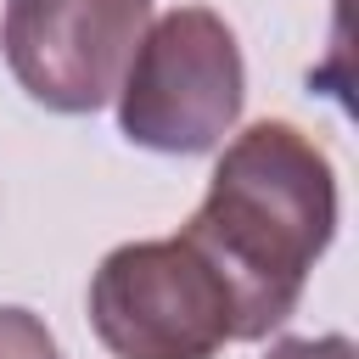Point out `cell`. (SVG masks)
Returning a JSON list of instances; mask_svg holds the SVG:
<instances>
[{"mask_svg": "<svg viewBox=\"0 0 359 359\" xmlns=\"http://www.w3.org/2000/svg\"><path fill=\"white\" fill-rule=\"evenodd\" d=\"M180 236L230 286L236 342H258L292 320L309 269L337 236V174L297 123L264 118L219 151Z\"/></svg>", "mask_w": 359, "mask_h": 359, "instance_id": "obj_1", "label": "cell"}, {"mask_svg": "<svg viewBox=\"0 0 359 359\" xmlns=\"http://www.w3.org/2000/svg\"><path fill=\"white\" fill-rule=\"evenodd\" d=\"M241 95L247 67L230 22L208 6H174L146 28L123 67L118 129L146 151L196 157L236 129Z\"/></svg>", "mask_w": 359, "mask_h": 359, "instance_id": "obj_2", "label": "cell"}, {"mask_svg": "<svg viewBox=\"0 0 359 359\" xmlns=\"http://www.w3.org/2000/svg\"><path fill=\"white\" fill-rule=\"evenodd\" d=\"M90 325L118 359H213L236 342V303L185 236H163L101 258L90 275Z\"/></svg>", "mask_w": 359, "mask_h": 359, "instance_id": "obj_3", "label": "cell"}, {"mask_svg": "<svg viewBox=\"0 0 359 359\" xmlns=\"http://www.w3.org/2000/svg\"><path fill=\"white\" fill-rule=\"evenodd\" d=\"M151 28V0H6L0 45L11 79L50 112H101L135 45Z\"/></svg>", "mask_w": 359, "mask_h": 359, "instance_id": "obj_4", "label": "cell"}, {"mask_svg": "<svg viewBox=\"0 0 359 359\" xmlns=\"http://www.w3.org/2000/svg\"><path fill=\"white\" fill-rule=\"evenodd\" d=\"M0 359H62V348L34 309L6 303L0 309Z\"/></svg>", "mask_w": 359, "mask_h": 359, "instance_id": "obj_5", "label": "cell"}, {"mask_svg": "<svg viewBox=\"0 0 359 359\" xmlns=\"http://www.w3.org/2000/svg\"><path fill=\"white\" fill-rule=\"evenodd\" d=\"M264 359H353L348 337H280Z\"/></svg>", "mask_w": 359, "mask_h": 359, "instance_id": "obj_6", "label": "cell"}]
</instances>
